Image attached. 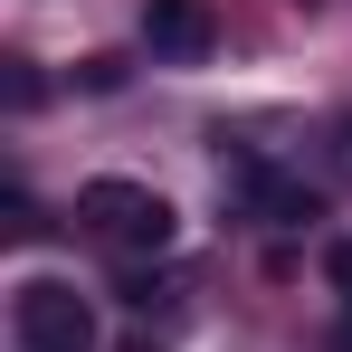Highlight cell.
<instances>
[{
  "label": "cell",
  "mask_w": 352,
  "mask_h": 352,
  "mask_svg": "<svg viewBox=\"0 0 352 352\" xmlns=\"http://www.w3.org/2000/svg\"><path fill=\"white\" fill-rule=\"evenodd\" d=\"M76 219L105 238V248H124V257H162L181 238V210L153 181H86V190H76Z\"/></svg>",
  "instance_id": "1"
},
{
  "label": "cell",
  "mask_w": 352,
  "mask_h": 352,
  "mask_svg": "<svg viewBox=\"0 0 352 352\" xmlns=\"http://www.w3.org/2000/svg\"><path fill=\"white\" fill-rule=\"evenodd\" d=\"M10 333H19V352H96V305L67 286V276H19Z\"/></svg>",
  "instance_id": "2"
},
{
  "label": "cell",
  "mask_w": 352,
  "mask_h": 352,
  "mask_svg": "<svg viewBox=\"0 0 352 352\" xmlns=\"http://www.w3.org/2000/svg\"><path fill=\"white\" fill-rule=\"evenodd\" d=\"M210 38H219L210 0H143V48H153V58L190 67V58H210Z\"/></svg>",
  "instance_id": "3"
},
{
  "label": "cell",
  "mask_w": 352,
  "mask_h": 352,
  "mask_svg": "<svg viewBox=\"0 0 352 352\" xmlns=\"http://www.w3.org/2000/svg\"><path fill=\"white\" fill-rule=\"evenodd\" d=\"M324 276H333V286L352 295V238H343V248H333V257H324Z\"/></svg>",
  "instance_id": "4"
},
{
  "label": "cell",
  "mask_w": 352,
  "mask_h": 352,
  "mask_svg": "<svg viewBox=\"0 0 352 352\" xmlns=\"http://www.w3.org/2000/svg\"><path fill=\"white\" fill-rule=\"evenodd\" d=\"M124 352H162V343H124Z\"/></svg>",
  "instance_id": "5"
},
{
  "label": "cell",
  "mask_w": 352,
  "mask_h": 352,
  "mask_svg": "<svg viewBox=\"0 0 352 352\" xmlns=\"http://www.w3.org/2000/svg\"><path fill=\"white\" fill-rule=\"evenodd\" d=\"M343 352H352V314H343Z\"/></svg>",
  "instance_id": "6"
}]
</instances>
